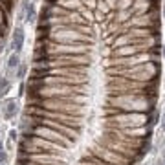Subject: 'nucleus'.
<instances>
[{"instance_id": "1", "label": "nucleus", "mask_w": 165, "mask_h": 165, "mask_svg": "<svg viewBox=\"0 0 165 165\" xmlns=\"http://www.w3.org/2000/svg\"><path fill=\"white\" fill-rule=\"evenodd\" d=\"M24 39H26V33L22 28H15L13 31V37H11V50L15 53H20L22 46H24Z\"/></svg>"}, {"instance_id": "2", "label": "nucleus", "mask_w": 165, "mask_h": 165, "mask_svg": "<svg viewBox=\"0 0 165 165\" xmlns=\"http://www.w3.org/2000/svg\"><path fill=\"white\" fill-rule=\"evenodd\" d=\"M17 101L15 99H7L6 101V106H4V119H13L15 114H17Z\"/></svg>"}, {"instance_id": "3", "label": "nucleus", "mask_w": 165, "mask_h": 165, "mask_svg": "<svg viewBox=\"0 0 165 165\" xmlns=\"http://www.w3.org/2000/svg\"><path fill=\"white\" fill-rule=\"evenodd\" d=\"M19 64H20V57H19V53H15V51H13V53L9 55V59H7V64H6V66H7V70H9V72H13L15 68H19Z\"/></svg>"}, {"instance_id": "4", "label": "nucleus", "mask_w": 165, "mask_h": 165, "mask_svg": "<svg viewBox=\"0 0 165 165\" xmlns=\"http://www.w3.org/2000/svg\"><path fill=\"white\" fill-rule=\"evenodd\" d=\"M35 15H37L35 6L29 2V6H28V7H26V11H24V20H26V22H33V20H35Z\"/></svg>"}, {"instance_id": "5", "label": "nucleus", "mask_w": 165, "mask_h": 165, "mask_svg": "<svg viewBox=\"0 0 165 165\" xmlns=\"http://www.w3.org/2000/svg\"><path fill=\"white\" fill-rule=\"evenodd\" d=\"M7 90H9V79H7L6 75H2V77H0V97H2Z\"/></svg>"}, {"instance_id": "6", "label": "nucleus", "mask_w": 165, "mask_h": 165, "mask_svg": "<svg viewBox=\"0 0 165 165\" xmlns=\"http://www.w3.org/2000/svg\"><path fill=\"white\" fill-rule=\"evenodd\" d=\"M26 72H28V66H26L24 62H20V64H19V68H17V77L22 79V77L26 75Z\"/></svg>"}, {"instance_id": "7", "label": "nucleus", "mask_w": 165, "mask_h": 165, "mask_svg": "<svg viewBox=\"0 0 165 165\" xmlns=\"http://www.w3.org/2000/svg\"><path fill=\"white\" fill-rule=\"evenodd\" d=\"M9 138H11V140H13V141H15V140H17V138H19V132H17V130H15V128H11V130H9Z\"/></svg>"}, {"instance_id": "8", "label": "nucleus", "mask_w": 165, "mask_h": 165, "mask_svg": "<svg viewBox=\"0 0 165 165\" xmlns=\"http://www.w3.org/2000/svg\"><path fill=\"white\" fill-rule=\"evenodd\" d=\"M6 160H7V154H6L4 150H0V165L6 163Z\"/></svg>"}, {"instance_id": "9", "label": "nucleus", "mask_w": 165, "mask_h": 165, "mask_svg": "<svg viewBox=\"0 0 165 165\" xmlns=\"http://www.w3.org/2000/svg\"><path fill=\"white\" fill-rule=\"evenodd\" d=\"M156 119H158V114H152L150 119H149V127H152V125L156 123Z\"/></svg>"}, {"instance_id": "10", "label": "nucleus", "mask_w": 165, "mask_h": 165, "mask_svg": "<svg viewBox=\"0 0 165 165\" xmlns=\"http://www.w3.org/2000/svg\"><path fill=\"white\" fill-rule=\"evenodd\" d=\"M24 88H26V86H24V84H20V88H19V90H20V92H19V96H24Z\"/></svg>"}, {"instance_id": "11", "label": "nucleus", "mask_w": 165, "mask_h": 165, "mask_svg": "<svg viewBox=\"0 0 165 165\" xmlns=\"http://www.w3.org/2000/svg\"><path fill=\"white\" fill-rule=\"evenodd\" d=\"M2 149H4V143H2V140H0V150H2Z\"/></svg>"}, {"instance_id": "12", "label": "nucleus", "mask_w": 165, "mask_h": 165, "mask_svg": "<svg viewBox=\"0 0 165 165\" xmlns=\"http://www.w3.org/2000/svg\"><path fill=\"white\" fill-rule=\"evenodd\" d=\"M163 57H165V46H163Z\"/></svg>"}, {"instance_id": "13", "label": "nucleus", "mask_w": 165, "mask_h": 165, "mask_svg": "<svg viewBox=\"0 0 165 165\" xmlns=\"http://www.w3.org/2000/svg\"><path fill=\"white\" fill-rule=\"evenodd\" d=\"M163 128H165V125H163Z\"/></svg>"}]
</instances>
